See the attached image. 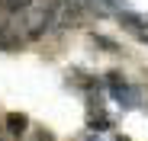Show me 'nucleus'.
<instances>
[{"instance_id":"f257e3e1","label":"nucleus","mask_w":148,"mask_h":141,"mask_svg":"<svg viewBox=\"0 0 148 141\" xmlns=\"http://www.w3.org/2000/svg\"><path fill=\"white\" fill-rule=\"evenodd\" d=\"M106 83H110L113 100H116L122 109H135V106H138V90H135L132 83H126L116 70H110V74H106Z\"/></svg>"},{"instance_id":"f03ea898","label":"nucleus","mask_w":148,"mask_h":141,"mask_svg":"<svg viewBox=\"0 0 148 141\" xmlns=\"http://www.w3.org/2000/svg\"><path fill=\"white\" fill-rule=\"evenodd\" d=\"M29 35H42L48 26L55 22V13H58V3H45V7H29Z\"/></svg>"},{"instance_id":"7ed1b4c3","label":"nucleus","mask_w":148,"mask_h":141,"mask_svg":"<svg viewBox=\"0 0 148 141\" xmlns=\"http://www.w3.org/2000/svg\"><path fill=\"white\" fill-rule=\"evenodd\" d=\"M119 22H122L129 32H135V35H145V32H148V16H138V13H132V10H119Z\"/></svg>"},{"instance_id":"20e7f679","label":"nucleus","mask_w":148,"mask_h":141,"mask_svg":"<svg viewBox=\"0 0 148 141\" xmlns=\"http://www.w3.org/2000/svg\"><path fill=\"white\" fill-rule=\"evenodd\" d=\"M19 45H23L19 32H13L10 22H0V48H3V52H16Z\"/></svg>"},{"instance_id":"39448f33","label":"nucleus","mask_w":148,"mask_h":141,"mask_svg":"<svg viewBox=\"0 0 148 141\" xmlns=\"http://www.w3.org/2000/svg\"><path fill=\"white\" fill-rule=\"evenodd\" d=\"M26 128H29V119H26L23 112H10V115H7V132H10L13 138H19Z\"/></svg>"},{"instance_id":"423d86ee","label":"nucleus","mask_w":148,"mask_h":141,"mask_svg":"<svg viewBox=\"0 0 148 141\" xmlns=\"http://www.w3.org/2000/svg\"><path fill=\"white\" fill-rule=\"evenodd\" d=\"M90 128L93 132H106L110 128V119H106V115H90Z\"/></svg>"},{"instance_id":"0eeeda50","label":"nucleus","mask_w":148,"mask_h":141,"mask_svg":"<svg viewBox=\"0 0 148 141\" xmlns=\"http://www.w3.org/2000/svg\"><path fill=\"white\" fill-rule=\"evenodd\" d=\"M97 7H110V10H122L126 7V0H93Z\"/></svg>"},{"instance_id":"6e6552de","label":"nucleus","mask_w":148,"mask_h":141,"mask_svg":"<svg viewBox=\"0 0 148 141\" xmlns=\"http://www.w3.org/2000/svg\"><path fill=\"white\" fill-rule=\"evenodd\" d=\"M93 42H97V45H100V48H110V52H116V45H113V42H110V39H100V35H97V39H93Z\"/></svg>"},{"instance_id":"1a4fd4ad","label":"nucleus","mask_w":148,"mask_h":141,"mask_svg":"<svg viewBox=\"0 0 148 141\" xmlns=\"http://www.w3.org/2000/svg\"><path fill=\"white\" fill-rule=\"evenodd\" d=\"M93 141H103V138H93Z\"/></svg>"},{"instance_id":"9d476101","label":"nucleus","mask_w":148,"mask_h":141,"mask_svg":"<svg viewBox=\"0 0 148 141\" xmlns=\"http://www.w3.org/2000/svg\"><path fill=\"white\" fill-rule=\"evenodd\" d=\"M119 141H129V138H119Z\"/></svg>"},{"instance_id":"9b49d317","label":"nucleus","mask_w":148,"mask_h":141,"mask_svg":"<svg viewBox=\"0 0 148 141\" xmlns=\"http://www.w3.org/2000/svg\"><path fill=\"white\" fill-rule=\"evenodd\" d=\"M142 39H145V42H148V35H142Z\"/></svg>"}]
</instances>
